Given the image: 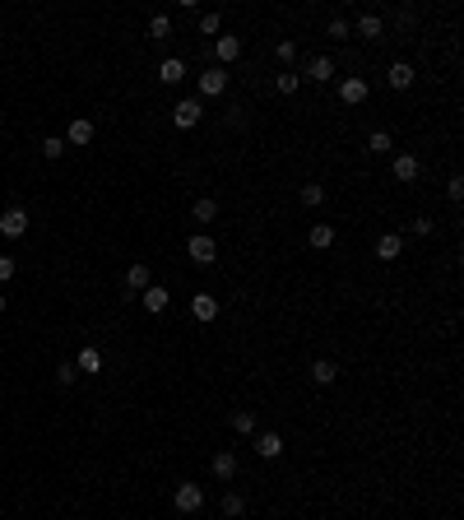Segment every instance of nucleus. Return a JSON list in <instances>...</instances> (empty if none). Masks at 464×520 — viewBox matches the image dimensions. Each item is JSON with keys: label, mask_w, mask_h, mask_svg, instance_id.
<instances>
[{"label": "nucleus", "mask_w": 464, "mask_h": 520, "mask_svg": "<svg viewBox=\"0 0 464 520\" xmlns=\"http://www.w3.org/2000/svg\"><path fill=\"white\" fill-rule=\"evenodd\" d=\"M255 455H260V460H279V455H283V437H279V432H260V437H255Z\"/></svg>", "instance_id": "nucleus-13"}, {"label": "nucleus", "mask_w": 464, "mask_h": 520, "mask_svg": "<svg viewBox=\"0 0 464 520\" xmlns=\"http://www.w3.org/2000/svg\"><path fill=\"white\" fill-rule=\"evenodd\" d=\"M0 233H5V237H23V233H28V210H19V205L5 210V214H0Z\"/></svg>", "instance_id": "nucleus-7"}, {"label": "nucleus", "mask_w": 464, "mask_h": 520, "mask_svg": "<svg viewBox=\"0 0 464 520\" xmlns=\"http://www.w3.org/2000/svg\"><path fill=\"white\" fill-rule=\"evenodd\" d=\"M140 302H144V311H154V316H158V311H167V302H172V293H167L163 284H149V288H144V293H140Z\"/></svg>", "instance_id": "nucleus-10"}, {"label": "nucleus", "mask_w": 464, "mask_h": 520, "mask_svg": "<svg viewBox=\"0 0 464 520\" xmlns=\"http://www.w3.org/2000/svg\"><path fill=\"white\" fill-rule=\"evenodd\" d=\"M149 37H154V42H167V37H172V19H167V14H154V19H149Z\"/></svg>", "instance_id": "nucleus-24"}, {"label": "nucleus", "mask_w": 464, "mask_h": 520, "mask_svg": "<svg viewBox=\"0 0 464 520\" xmlns=\"http://www.w3.org/2000/svg\"><path fill=\"white\" fill-rule=\"evenodd\" d=\"M200 116H204L200 98H181L177 107H172V121H177V131H190V126H200Z\"/></svg>", "instance_id": "nucleus-5"}, {"label": "nucleus", "mask_w": 464, "mask_h": 520, "mask_svg": "<svg viewBox=\"0 0 464 520\" xmlns=\"http://www.w3.org/2000/svg\"><path fill=\"white\" fill-rule=\"evenodd\" d=\"M307 242L316 246V251H330V246H334V228H330V223H311Z\"/></svg>", "instance_id": "nucleus-19"}, {"label": "nucleus", "mask_w": 464, "mask_h": 520, "mask_svg": "<svg viewBox=\"0 0 464 520\" xmlns=\"http://www.w3.org/2000/svg\"><path fill=\"white\" fill-rule=\"evenodd\" d=\"M339 98L348 102V107H358V102H367V98H372V84H367L362 75H348V79L339 84Z\"/></svg>", "instance_id": "nucleus-6"}, {"label": "nucleus", "mask_w": 464, "mask_h": 520, "mask_svg": "<svg viewBox=\"0 0 464 520\" xmlns=\"http://www.w3.org/2000/svg\"><path fill=\"white\" fill-rule=\"evenodd\" d=\"M274 89H279V93H283V98H293V93H298V89H302V75H293V70H283V75H279V79H274Z\"/></svg>", "instance_id": "nucleus-27"}, {"label": "nucleus", "mask_w": 464, "mask_h": 520, "mask_svg": "<svg viewBox=\"0 0 464 520\" xmlns=\"http://www.w3.org/2000/svg\"><path fill=\"white\" fill-rule=\"evenodd\" d=\"M190 316H195V321H214V316H219V298H214V293H195V298H190Z\"/></svg>", "instance_id": "nucleus-12"}, {"label": "nucleus", "mask_w": 464, "mask_h": 520, "mask_svg": "<svg viewBox=\"0 0 464 520\" xmlns=\"http://www.w3.org/2000/svg\"><path fill=\"white\" fill-rule=\"evenodd\" d=\"M14 274H19V265H14V255H0V284H10Z\"/></svg>", "instance_id": "nucleus-34"}, {"label": "nucleus", "mask_w": 464, "mask_h": 520, "mask_svg": "<svg viewBox=\"0 0 464 520\" xmlns=\"http://www.w3.org/2000/svg\"><path fill=\"white\" fill-rule=\"evenodd\" d=\"M172 502H177V511H181V516H195V511L204 507V488H200V483H177Z\"/></svg>", "instance_id": "nucleus-1"}, {"label": "nucleus", "mask_w": 464, "mask_h": 520, "mask_svg": "<svg viewBox=\"0 0 464 520\" xmlns=\"http://www.w3.org/2000/svg\"><path fill=\"white\" fill-rule=\"evenodd\" d=\"M353 33L362 37V42H376V37H381V14H358Z\"/></svg>", "instance_id": "nucleus-16"}, {"label": "nucleus", "mask_w": 464, "mask_h": 520, "mask_svg": "<svg viewBox=\"0 0 464 520\" xmlns=\"http://www.w3.org/2000/svg\"><path fill=\"white\" fill-rule=\"evenodd\" d=\"M446 195L460 205V200H464V177H451V181H446Z\"/></svg>", "instance_id": "nucleus-35"}, {"label": "nucleus", "mask_w": 464, "mask_h": 520, "mask_svg": "<svg viewBox=\"0 0 464 520\" xmlns=\"http://www.w3.org/2000/svg\"><path fill=\"white\" fill-rule=\"evenodd\" d=\"M330 37H348V23H343V19H330Z\"/></svg>", "instance_id": "nucleus-36"}, {"label": "nucleus", "mask_w": 464, "mask_h": 520, "mask_svg": "<svg viewBox=\"0 0 464 520\" xmlns=\"http://www.w3.org/2000/svg\"><path fill=\"white\" fill-rule=\"evenodd\" d=\"M307 79H316V84H330V79H334V61H330V56H316V61H307Z\"/></svg>", "instance_id": "nucleus-17"}, {"label": "nucleus", "mask_w": 464, "mask_h": 520, "mask_svg": "<svg viewBox=\"0 0 464 520\" xmlns=\"http://www.w3.org/2000/svg\"><path fill=\"white\" fill-rule=\"evenodd\" d=\"M56 381H61V386H75V381H79V367L75 363H61V367H56Z\"/></svg>", "instance_id": "nucleus-31"}, {"label": "nucleus", "mask_w": 464, "mask_h": 520, "mask_svg": "<svg viewBox=\"0 0 464 520\" xmlns=\"http://www.w3.org/2000/svg\"><path fill=\"white\" fill-rule=\"evenodd\" d=\"M399 251H404V237L399 233H386L376 242V255H381V260H399Z\"/></svg>", "instance_id": "nucleus-21"}, {"label": "nucleus", "mask_w": 464, "mask_h": 520, "mask_svg": "<svg viewBox=\"0 0 464 520\" xmlns=\"http://www.w3.org/2000/svg\"><path fill=\"white\" fill-rule=\"evenodd\" d=\"M186 75H190V70H186V61H181V56H167L163 66H158V79H163V84H181Z\"/></svg>", "instance_id": "nucleus-14"}, {"label": "nucleus", "mask_w": 464, "mask_h": 520, "mask_svg": "<svg viewBox=\"0 0 464 520\" xmlns=\"http://www.w3.org/2000/svg\"><path fill=\"white\" fill-rule=\"evenodd\" d=\"M0 311H5V293H0Z\"/></svg>", "instance_id": "nucleus-38"}, {"label": "nucleus", "mask_w": 464, "mask_h": 520, "mask_svg": "<svg viewBox=\"0 0 464 520\" xmlns=\"http://www.w3.org/2000/svg\"><path fill=\"white\" fill-rule=\"evenodd\" d=\"M413 79H418V70H413L409 61H395V66L386 70V84H390V89H413Z\"/></svg>", "instance_id": "nucleus-9"}, {"label": "nucleus", "mask_w": 464, "mask_h": 520, "mask_svg": "<svg viewBox=\"0 0 464 520\" xmlns=\"http://www.w3.org/2000/svg\"><path fill=\"white\" fill-rule=\"evenodd\" d=\"M390 172H395V181H418L422 163L413 154H395V163H390Z\"/></svg>", "instance_id": "nucleus-11"}, {"label": "nucleus", "mask_w": 464, "mask_h": 520, "mask_svg": "<svg viewBox=\"0 0 464 520\" xmlns=\"http://www.w3.org/2000/svg\"><path fill=\"white\" fill-rule=\"evenodd\" d=\"M186 255L195 260V265H214V255H219V246H214V237L209 233H195L186 242Z\"/></svg>", "instance_id": "nucleus-3"}, {"label": "nucleus", "mask_w": 464, "mask_h": 520, "mask_svg": "<svg viewBox=\"0 0 464 520\" xmlns=\"http://www.w3.org/2000/svg\"><path fill=\"white\" fill-rule=\"evenodd\" d=\"M66 154V140H61V135H47L42 140V158H61Z\"/></svg>", "instance_id": "nucleus-30"}, {"label": "nucleus", "mask_w": 464, "mask_h": 520, "mask_svg": "<svg viewBox=\"0 0 464 520\" xmlns=\"http://www.w3.org/2000/svg\"><path fill=\"white\" fill-rule=\"evenodd\" d=\"M214 219H219V200H209V195L195 200V223H214Z\"/></svg>", "instance_id": "nucleus-26"}, {"label": "nucleus", "mask_w": 464, "mask_h": 520, "mask_svg": "<svg viewBox=\"0 0 464 520\" xmlns=\"http://www.w3.org/2000/svg\"><path fill=\"white\" fill-rule=\"evenodd\" d=\"M219 28H223V14L214 10V14H200V33L204 37H219Z\"/></svg>", "instance_id": "nucleus-29"}, {"label": "nucleus", "mask_w": 464, "mask_h": 520, "mask_svg": "<svg viewBox=\"0 0 464 520\" xmlns=\"http://www.w3.org/2000/svg\"><path fill=\"white\" fill-rule=\"evenodd\" d=\"M311 381H316V386H334V381H339V367H334L330 358H316V363H311Z\"/></svg>", "instance_id": "nucleus-15"}, {"label": "nucleus", "mask_w": 464, "mask_h": 520, "mask_svg": "<svg viewBox=\"0 0 464 520\" xmlns=\"http://www.w3.org/2000/svg\"><path fill=\"white\" fill-rule=\"evenodd\" d=\"M209 56H219V66L228 70L237 56H242V37H232V33H223V37H214L209 42Z\"/></svg>", "instance_id": "nucleus-4"}, {"label": "nucleus", "mask_w": 464, "mask_h": 520, "mask_svg": "<svg viewBox=\"0 0 464 520\" xmlns=\"http://www.w3.org/2000/svg\"><path fill=\"white\" fill-rule=\"evenodd\" d=\"M232 474H237V455H232V451H214V478L228 483Z\"/></svg>", "instance_id": "nucleus-20"}, {"label": "nucleus", "mask_w": 464, "mask_h": 520, "mask_svg": "<svg viewBox=\"0 0 464 520\" xmlns=\"http://www.w3.org/2000/svg\"><path fill=\"white\" fill-rule=\"evenodd\" d=\"M149 284H154V274H149V265H144V260L126 270V288H130V293H144Z\"/></svg>", "instance_id": "nucleus-18"}, {"label": "nucleus", "mask_w": 464, "mask_h": 520, "mask_svg": "<svg viewBox=\"0 0 464 520\" xmlns=\"http://www.w3.org/2000/svg\"><path fill=\"white\" fill-rule=\"evenodd\" d=\"M219 511H223V516H228V520H237V516H242V511H246V497H242V492H228V497L219 502Z\"/></svg>", "instance_id": "nucleus-25"}, {"label": "nucleus", "mask_w": 464, "mask_h": 520, "mask_svg": "<svg viewBox=\"0 0 464 520\" xmlns=\"http://www.w3.org/2000/svg\"><path fill=\"white\" fill-rule=\"evenodd\" d=\"M413 233H418V237H432V219H413Z\"/></svg>", "instance_id": "nucleus-37"}, {"label": "nucleus", "mask_w": 464, "mask_h": 520, "mask_svg": "<svg viewBox=\"0 0 464 520\" xmlns=\"http://www.w3.org/2000/svg\"><path fill=\"white\" fill-rule=\"evenodd\" d=\"M302 200H307V205H325V186H316V181L302 186Z\"/></svg>", "instance_id": "nucleus-33"}, {"label": "nucleus", "mask_w": 464, "mask_h": 520, "mask_svg": "<svg viewBox=\"0 0 464 520\" xmlns=\"http://www.w3.org/2000/svg\"><path fill=\"white\" fill-rule=\"evenodd\" d=\"M75 367H79V372H102V353H98V349H79Z\"/></svg>", "instance_id": "nucleus-23"}, {"label": "nucleus", "mask_w": 464, "mask_h": 520, "mask_svg": "<svg viewBox=\"0 0 464 520\" xmlns=\"http://www.w3.org/2000/svg\"><path fill=\"white\" fill-rule=\"evenodd\" d=\"M228 93V70L223 66H209L200 75V98H223Z\"/></svg>", "instance_id": "nucleus-2"}, {"label": "nucleus", "mask_w": 464, "mask_h": 520, "mask_svg": "<svg viewBox=\"0 0 464 520\" xmlns=\"http://www.w3.org/2000/svg\"><path fill=\"white\" fill-rule=\"evenodd\" d=\"M390 149H395V140H390V131H372V135H367V154L386 158Z\"/></svg>", "instance_id": "nucleus-22"}, {"label": "nucleus", "mask_w": 464, "mask_h": 520, "mask_svg": "<svg viewBox=\"0 0 464 520\" xmlns=\"http://www.w3.org/2000/svg\"><path fill=\"white\" fill-rule=\"evenodd\" d=\"M232 428L242 432V437H251V432H255V413L251 409H237V413H232Z\"/></svg>", "instance_id": "nucleus-28"}, {"label": "nucleus", "mask_w": 464, "mask_h": 520, "mask_svg": "<svg viewBox=\"0 0 464 520\" xmlns=\"http://www.w3.org/2000/svg\"><path fill=\"white\" fill-rule=\"evenodd\" d=\"M274 52H279V61H283V66H293V61H298V42H293V37H288V42H279Z\"/></svg>", "instance_id": "nucleus-32"}, {"label": "nucleus", "mask_w": 464, "mask_h": 520, "mask_svg": "<svg viewBox=\"0 0 464 520\" xmlns=\"http://www.w3.org/2000/svg\"><path fill=\"white\" fill-rule=\"evenodd\" d=\"M66 144H75V149L93 144V121H89V116H75V121L66 126Z\"/></svg>", "instance_id": "nucleus-8"}]
</instances>
